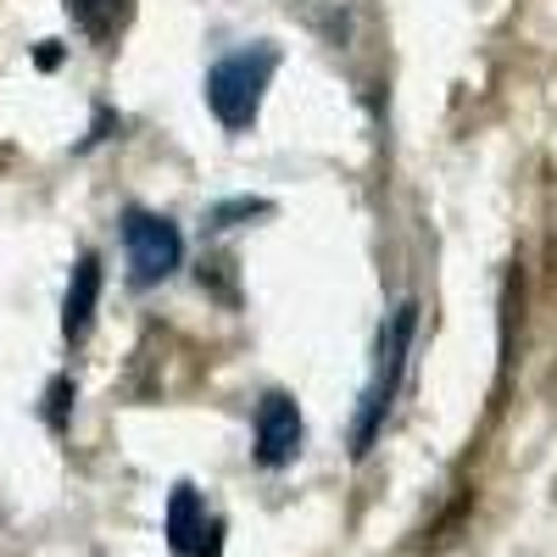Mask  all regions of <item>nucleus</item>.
<instances>
[{"label":"nucleus","instance_id":"nucleus-7","mask_svg":"<svg viewBox=\"0 0 557 557\" xmlns=\"http://www.w3.org/2000/svg\"><path fill=\"white\" fill-rule=\"evenodd\" d=\"M67 12L89 39H112L128 23V0H67Z\"/></svg>","mask_w":557,"mask_h":557},{"label":"nucleus","instance_id":"nucleus-6","mask_svg":"<svg viewBox=\"0 0 557 557\" xmlns=\"http://www.w3.org/2000/svg\"><path fill=\"white\" fill-rule=\"evenodd\" d=\"M201 535H207L201 496H196V485H178V491H173V502H168V546H173L178 557H190Z\"/></svg>","mask_w":557,"mask_h":557},{"label":"nucleus","instance_id":"nucleus-10","mask_svg":"<svg viewBox=\"0 0 557 557\" xmlns=\"http://www.w3.org/2000/svg\"><path fill=\"white\" fill-rule=\"evenodd\" d=\"M34 62H39V67H57V62H62V45H51V39H45Z\"/></svg>","mask_w":557,"mask_h":557},{"label":"nucleus","instance_id":"nucleus-9","mask_svg":"<svg viewBox=\"0 0 557 557\" xmlns=\"http://www.w3.org/2000/svg\"><path fill=\"white\" fill-rule=\"evenodd\" d=\"M262 212H273V207H268V201H223V207L212 212V223H223V228H228L235 218H262Z\"/></svg>","mask_w":557,"mask_h":557},{"label":"nucleus","instance_id":"nucleus-3","mask_svg":"<svg viewBox=\"0 0 557 557\" xmlns=\"http://www.w3.org/2000/svg\"><path fill=\"white\" fill-rule=\"evenodd\" d=\"M123 246H128V273H134V285H157V278H168L184 257V240H178V228L157 212H128L123 218Z\"/></svg>","mask_w":557,"mask_h":557},{"label":"nucleus","instance_id":"nucleus-1","mask_svg":"<svg viewBox=\"0 0 557 557\" xmlns=\"http://www.w3.org/2000/svg\"><path fill=\"white\" fill-rule=\"evenodd\" d=\"M278 73V51L273 45H251V51H235V57H223L212 62L207 73V107L218 112L223 128H251L257 112H262V96H268V84Z\"/></svg>","mask_w":557,"mask_h":557},{"label":"nucleus","instance_id":"nucleus-4","mask_svg":"<svg viewBox=\"0 0 557 557\" xmlns=\"http://www.w3.org/2000/svg\"><path fill=\"white\" fill-rule=\"evenodd\" d=\"M301 446V412L285 391H268L257 401V462L262 469H278V462H290Z\"/></svg>","mask_w":557,"mask_h":557},{"label":"nucleus","instance_id":"nucleus-5","mask_svg":"<svg viewBox=\"0 0 557 557\" xmlns=\"http://www.w3.org/2000/svg\"><path fill=\"white\" fill-rule=\"evenodd\" d=\"M96 301H101V257H78L73 278H67V301H62V335L84 341L89 323H96Z\"/></svg>","mask_w":557,"mask_h":557},{"label":"nucleus","instance_id":"nucleus-2","mask_svg":"<svg viewBox=\"0 0 557 557\" xmlns=\"http://www.w3.org/2000/svg\"><path fill=\"white\" fill-rule=\"evenodd\" d=\"M412 330H418V307L401 301L385 330H380V346H374V380H368L362 391V412H357V430H351V457H368V446H374L385 412H391V396L401 385V368H407V351H412Z\"/></svg>","mask_w":557,"mask_h":557},{"label":"nucleus","instance_id":"nucleus-8","mask_svg":"<svg viewBox=\"0 0 557 557\" xmlns=\"http://www.w3.org/2000/svg\"><path fill=\"white\" fill-rule=\"evenodd\" d=\"M45 418H51V430H67V407H73V380H51V391H45Z\"/></svg>","mask_w":557,"mask_h":557}]
</instances>
